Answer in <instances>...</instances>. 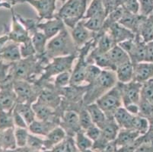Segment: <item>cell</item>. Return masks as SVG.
Wrapping results in <instances>:
<instances>
[{
	"instance_id": "obj_13",
	"label": "cell",
	"mask_w": 153,
	"mask_h": 152,
	"mask_svg": "<svg viewBox=\"0 0 153 152\" xmlns=\"http://www.w3.org/2000/svg\"><path fill=\"white\" fill-rule=\"evenodd\" d=\"M17 103V96L12 87V82L3 85L0 90V110L12 111Z\"/></svg>"
},
{
	"instance_id": "obj_32",
	"label": "cell",
	"mask_w": 153,
	"mask_h": 152,
	"mask_svg": "<svg viewBox=\"0 0 153 152\" xmlns=\"http://www.w3.org/2000/svg\"><path fill=\"white\" fill-rule=\"evenodd\" d=\"M74 142L76 148L80 152H84L88 150H91L93 146V141L86 136L83 130L79 131L74 136Z\"/></svg>"
},
{
	"instance_id": "obj_55",
	"label": "cell",
	"mask_w": 153,
	"mask_h": 152,
	"mask_svg": "<svg viewBox=\"0 0 153 152\" xmlns=\"http://www.w3.org/2000/svg\"><path fill=\"white\" fill-rule=\"evenodd\" d=\"M0 152H18V148L11 150V149H5L0 148Z\"/></svg>"
},
{
	"instance_id": "obj_2",
	"label": "cell",
	"mask_w": 153,
	"mask_h": 152,
	"mask_svg": "<svg viewBox=\"0 0 153 152\" xmlns=\"http://www.w3.org/2000/svg\"><path fill=\"white\" fill-rule=\"evenodd\" d=\"M78 51L79 49L75 44L71 34L65 28L48 40L46 47V56L51 60L55 57L76 54Z\"/></svg>"
},
{
	"instance_id": "obj_25",
	"label": "cell",
	"mask_w": 153,
	"mask_h": 152,
	"mask_svg": "<svg viewBox=\"0 0 153 152\" xmlns=\"http://www.w3.org/2000/svg\"><path fill=\"white\" fill-rule=\"evenodd\" d=\"M108 53L116 69L119 65L130 60L129 55L119 45H115Z\"/></svg>"
},
{
	"instance_id": "obj_62",
	"label": "cell",
	"mask_w": 153,
	"mask_h": 152,
	"mask_svg": "<svg viewBox=\"0 0 153 152\" xmlns=\"http://www.w3.org/2000/svg\"><path fill=\"white\" fill-rule=\"evenodd\" d=\"M152 16H153V15H152Z\"/></svg>"
},
{
	"instance_id": "obj_26",
	"label": "cell",
	"mask_w": 153,
	"mask_h": 152,
	"mask_svg": "<svg viewBox=\"0 0 153 152\" xmlns=\"http://www.w3.org/2000/svg\"><path fill=\"white\" fill-rule=\"evenodd\" d=\"M14 110L15 111H17L23 117L25 120L26 121V122H27V125L31 124L36 119L35 113H34L31 104H28V103H17Z\"/></svg>"
},
{
	"instance_id": "obj_11",
	"label": "cell",
	"mask_w": 153,
	"mask_h": 152,
	"mask_svg": "<svg viewBox=\"0 0 153 152\" xmlns=\"http://www.w3.org/2000/svg\"><path fill=\"white\" fill-rule=\"evenodd\" d=\"M65 28H66V26L64 22L56 15L53 19L45 20L44 22L41 21L38 23V30L44 33L48 40L57 35Z\"/></svg>"
},
{
	"instance_id": "obj_44",
	"label": "cell",
	"mask_w": 153,
	"mask_h": 152,
	"mask_svg": "<svg viewBox=\"0 0 153 152\" xmlns=\"http://www.w3.org/2000/svg\"><path fill=\"white\" fill-rule=\"evenodd\" d=\"M120 7L133 14H139V0H117Z\"/></svg>"
},
{
	"instance_id": "obj_14",
	"label": "cell",
	"mask_w": 153,
	"mask_h": 152,
	"mask_svg": "<svg viewBox=\"0 0 153 152\" xmlns=\"http://www.w3.org/2000/svg\"><path fill=\"white\" fill-rule=\"evenodd\" d=\"M130 60L134 65L146 61V44L141 39V37L136 34L134 41L131 48L127 53Z\"/></svg>"
},
{
	"instance_id": "obj_9",
	"label": "cell",
	"mask_w": 153,
	"mask_h": 152,
	"mask_svg": "<svg viewBox=\"0 0 153 152\" xmlns=\"http://www.w3.org/2000/svg\"><path fill=\"white\" fill-rule=\"evenodd\" d=\"M56 0H26L37 11L39 22L55 18Z\"/></svg>"
},
{
	"instance_id": "obj_4",
	"label": "cell",
	"mask_w": 153,
	"mask_h": 152,
	"mask_svg": "<svg viewBox=\"0 0 153 152\" xmlns=\"http://www.w3.org/2000/svg\"><path fill=\"white\" fill-rule=\"evenodd\" d=\"M77 57L78 53L52 59L44 68L41 77L37 82H49L56 75L62 72H72L74 67V62L77 59Z\"/></svg>"
},
{
	"instance_id": "obj_50",
	"label": "cell",
	"mask_w": 153,
	"mask_h": 152,
	"mask_svg": "<svg viewBox=\"0 0 153 152\" xmlns=\"http://www.w3.org/2000/svg\"><path fill=\"white\" fill-rule=\"evenodd\" d=\"M145 62H153V40L146 44V55Z\"/></svg>"
},
{
	"instance_id": "obj_42",
	"label": "cell",
	"mask_w": 153,
	"mask_h": 152,
	"mask_svg": "<svg viewBox=\"0 0 153 152\" xmlns=\"http://www.w3.org/2000/svg\"><path fill=\"white\" fill-rule=\"evenodd\" d=\"M141 99L153 104V79L142 84Z\"/></svg>"
},
{
	"instance_id": "obj_57",
	"label": "cell",
	"mask_w": 153,
	"mask_h": 152,
	"mask_svg": "<svg viewBox=\"0 0 153 152\" xmlns=\"http://www.w3.org/2000/svg\"><path fill=\"white\" fill-rule=\"evenodd\" d=\"M116 152H126V151H124L121 150V149H120V148H118V149H117Z\"/></svg>"
},
{
	"instance_id": "obj_31",
	"label": "cell",
	"mask_w": 153,
	"mask_h": 152,
	"mask_svg": "<svg viewBox=\"0 0 153 152\" xmlns=\"http://www.w3.org/2000/svg\"><path fill=\"white\" fill-rule=\"evenodd\" d=\"M98 15H107L103 0H92L87 8L83 19H88Z\"/></svg>"
},
{
	"instance_id": "obj_28",
	"label": "cell",
	"mask_w": 153,
	"mask_h": 152,
	"mask_svg": "<svg viewBox=\"0 0 153 152\" xmlns=\"http://www.w3.org/2000/svg\"><path fill=\"white\" fill-rule=\"evenodd\" d=\"M85 107L89 113L94 124L98 125V127H101V125L106 122L108 117L106 116L104 111L98 107V105L96 103L86 105Z\"/></svg>"
},
{
	"instance_id": "obj_33",
	"label": "cell",
	"mask_w": 153,
	"mask_h": 152,
	"mask_svg": "<svg viewBox=\"0 0 153 152\" xmlns=\"http://www.w3.org/2000/svg\"><path fill=\"white\" fill-rule=\"evenodd\" d=\"M107 15H98L84 20V24L91 32L98 33L102 30Z\"/></svg>"
},
{
	"instance_id": "obj_8",
	"label": "cell",
	"mask_w": 153,
	"mask_h": 152,
	"mask_svg": "<svg viewBox=\"0 0 153 152\" xmlns=\"http://www.w3.org/2000/svg\"><path fill=\"white\" fill-rule=\"evenodd\" d=\"M12 13V24L10 28L6 30V33L9 35L11 41L19 44H25L30 40V36L26 28L18 20L16 13L13 8L10 9Z\"/></svg>"
},
{
	"instance_id": "obj_29",
	"label": "cell",
	"mask_w": 153,
	"mask_h": 152,
	"mask_svg": "<svg viewBox=\"0 0 153 152\" xmlns=\"http://www.w3.org/2000/svg\"><path fill=\"white\" fill-rule=\"evenodd\" d=\"M138 35L147 44L153 40V16L147 17L142 23L139 30Z\"/></svg>"
},
{
	"instance_id": "obj_34",
	"label": "cell",
	"mask_w": 153,
	"mask_h": 152,
	"mask_svg": "<svg viewBox=\"0 0 153 152\" xmlns=\"http://www.w3.org/2000/svg\"><path fill=\"white\" fill-rule=\"evenodd\" d=\"M15 137L16 141L18 148H22L27 146V139H28L30 132L28 128L15 127Z\"/></svg>"
},
{
	"instance_id": "obj_56",
	"label": "cell",
	"mask_w": 153,
	"mask_h": 152,
	"mask_svg": "<svg viewBox=\"0 0 153 152\" xmlns=\"http://www.w3.org/2000/svg\"><path fill=\"white\" fill-rule=\"evenodd\" d=\"M0 8H7V9H10L6 4H5L3 2H2V0H0Z\"/></svg>"
},
{
	"instance_id": "obj_24",
	"label": "cell",
	"mask_w": 153,
	"mask_h": 152,
	"mask_svg": "<svg viewBox=\"0 0 153 152\" xmlns=\"http://www.w3.org/2000/svg\"><path fill=\"white\" fill-rule=\"evenodd\" d=\"M100 129L101 130V137L108 142H113L116 139L120 128L114 118H108L106 122L101 125Z\"/></svg>"
},
{
	"instance_id": "obj_48",
	"label": "cell",
	"mask_w": 153,
	"mask_h": 152,
	"mask_svg": "<svg viewBox=\"0 0 153 152\" xmlns=\"http://www.w3.org/2000/svg\"><path fill=\"white\" fill-rule=\"evenodd\" d=\"M13 113V120H14V125L15 127H19V128H28L27 122L25 120L23 117L15 110L12 111Z\"/></svg>"
},
{
	"instance_id": "obj_52",
	"label": "cell",
	"mask_w": 153,
	"mask_h": 152,
	"mask_svg": "<svg viewBox=\"0 0 153 152\" xmlns=\"http://www.w3.org/2000/svg\"><path fill=\"white\" fill-rule=\"evenodd\" d=\"M149 123V131L145 136L146 139H153V115L148 118Z\"/></svg>"
},
{
	"instance_id": "obj_6",
	"label": "cell",
	"mask_w": 153,
	"mask_h": 152,
	"mask_svg": "<svg viewBox=\"0 0 153 152\" xmlns=\"http://www.w3.org/2000/svg\"><path fill=\"white\" fill-rule=\"evenodd\" d=\"M18 103L34 104L37 100L41 90L38 84L25 80H13L12 82Z\"/></svg>"
},
{
	"instance_id": "obj_23",
	"label": "cell",
	"mask_w": 153,
	"mask_h": 152,
	"mask_svg": "<svg viewBox=\"0 0 153 152\" xmlns=\"http://www.w3.org/2000/svg\"><path fill=\"white\" fill-rule=\"evenodd\" d=\"M134 68L135 65L131 62V60L119 65L115 71L117 82L126 84L133 81V79H134Z\"/></svg>"
},
{
	"instance_id": "obj_20",
	"label": "cell",
	"mask_w": 153,
	"mask_h": 152,
	"mask_svg": "<svg viewBox=\"0 0 153 152\" xmlns=\"http://www.w3.org/2000/svg\"><path fill=\"white\" fill-rule=\"evenodd\" d=\"M134 65L133 81L143 84L153 79V62H142Z\"/></svg>"
},
{
	"instance_id": "obj_21",
	"label": "cell",
	"mask_w": 153,
	"mask_h": 152,
	"mask_svg": "<svg viewBox=\"0 0 153 152\" xmlns=\"http://www.w3.org/2000/svg\"><path fill=\"white\" fill-rule=\"evenodd\" d=\"M141 136V134L133 129H120L114 142L117 148L126 147L133 145Z\"/></svg>"
},
{
	"instance_id": "obj_35",
	"label": "cell",
	"mask_w": 153,
	"mask_h": 152,
	"mask_svg": "<svg viewBox=\"0 0 153 152\" xmlns=\"http://www.w3.org/2000/svg\"><path fill=\"white\" fill-rule=\"evenodd\" d=\"M27 147L37 152L45 151L44 148V137L30 133L27 139Z\"/></svg>"
},
{
	"instance_id": "obj_60",
	"label": "cell",
	"mask_w": 153,
	"mask_h": 152,
	"mask_svg": "<svg viewBox=\"0 0 153 152\" xmlns=\"http://www.w3.org/2000/svg\"><path fill=\"white\" fill-rule=\"evenodd\" d=\"M2 86H3V85H2V84H0V90H1V89H2Z\"/></svg>"
},
{
	"instance_id": "obj_22",
	"label": "cell",
	"mask_w": 153,
	"mask_h": 152,
	"mask_svg": "<svg viewBox=\"0 0 153 152\" xmlns=\"http://www.w3.org/2000/svg\"><path fill=\"white\" fill-rule=\"evenodd\" d=\"M0 57L8 63H14L21 60L22 56L20 44L10 41L0 53Z\"/></svg>"
},
{
	"instance_id": "obj_53",
	"label": "cell",
	"mask_w": 153,
	"mask_h": 152,
	"mask_svg": "<svg viewBox=\"0 0 153 152\" xmlns=\"http://www.w3.org/2000/svg\"><path fill=\"white\" fill-rule=\"evenodd\" d=\"M2 2L6 4L10 9H12V7H14L17 4L25 3L26 0H2Z\"/></svg>"
},
{
	"instance_id": "obj_39",
	"label": "cell",
	"mask_w": 153,
	"mask_h": 152,
	"mask_svg": "<svg viewBox=\"0 0 153 152\" xmlns=\"http://www.w3.org/2000/svg\"><path fill=\"white\" fill-rule=\"evenodd\" d=\"M101 71H102V69L94 64H89L88 65L87 69H86L85 83L86 85H90L92 82H94L99 77Z\"/></svg>"
},
{
	"instance_id": "obj_41",
	"label": "cell",
	"mask_w": 153,
	"mask_h": 152,
	"mask_svg": "<svg viewBox=\"0 0 153 152\" xmlns=\"http://www.w3.org/2000/svg\"><path fill=\"white\" fill-rule=\"evenodd\" d=\"M12 63H8L2 60L0 57V84L5 85L12 82L10 78V71Z\"/></svg>"
},
{
	"instance_id": "obj_12",
	"label": "cell",
	"mask_w": 153,
	"mask_h": 152,
	"mask_svg": "<svg viewBox=\"0 0 153 152\" xmlns=\"http://www.w3.org/2000/svg\"><path fill=\"white\" fill-rule=\"evenodd\" d=\"M71 37L74 41L78 49L85 45L87 43L92 40L95 33L89 30L84 24V20H82L72 29Z\"/></svg>"
},
{
	"instance_id": "obj_10",
	"label": "cell",
	"mask_w": 153,
	"mask_h": 152,
	"mask_svg": "<svg viewBox=\"0 0 153 152\" xmlns=\"http://www.w3.org/2000/svg\"><path fill=\"white\" fill-rule=\"evenodd\" d=\"M59 125L65 130L69 137L74 138L78 132L82 130L79 123L78 112L72 110H65L62 113Z\"/></svg>"
},
{
	"instance_id": "obj_51",
	"label": "cell",
	"mask_w": 153,
	"mask_h": 152,
	"mask_svg": "<svg viewBox=\"0 0 153 152\" xmlns=\"http://www.w3.org/2000/svg\"><path fill=\"white\" fill-rule=\"evenodd\" d=\"M11 40L9 39V35H8V33L6 32H5L2 36H0V53L2 52V50H3L4 47Z\"/></svg>"
},
{
	"instance_id": "obj_46",
	"label": "cell",
	"mask_w": 153,
	"mask_h": 152,
	"mask_svg": "<svg viewBox=\"0 0 153 152\" xmlns=\"http://www.w3.org/2000/svg\"><path fill=\"white\" fill-rule=\"evenodd\" d=\"M20 49L22 58H28L36 56L35 49L32 44L31 39L25 44H20Z\"/></svg>"
},
{
	"instance_id": "obj_16",
	"label": "cell",
	"mask_w": 153,
	"mask_h": 152,
	"mask_svg": "<svg viewBox=\"0 0 153 152\" xmlns=\"http://www.w3.org/2000/svg\"><path fill=\"white\" fill-rule=\"evenodd\" d=\"M106 31L111 36L117 45L125 40L134 38L136 36L133 32L123 27L118 22L111 24Z\"/></svg>"
},
{
	"instance_id": "obj_1",
	"label": "cell",
	"mask_w": 153,
	"mask_h": 152,
	"mask_svg": "<svg viewBox=\"0 0 153 152\" xmlns=\"http://www.w3.org/2000/svg\"><path fill=\"white\" fill-rule=\"evenodd\" d=\"M117 82L114 71L102 69L99 77L91 84L87 85L83 104L86 106L95 103L101 96L114 87Z\"/></svg>"
},
{
	"instance_id": "obj_7",
	"label": "cell",
	"mask_w": 153,
	"mask_h": 152,
	"mask_svg": "<svg viewBox=\"0 0 153 152\" xmlns=\"http://www.w3.org/2000/svg\"><path fill=\"white\" fill-rule=\"evenodd\" d=\"M117 85L121 93L123 107L140 104L141 99V83L132 81L126 84L117 82Z\"/></svg>"
},
{
	"instance_id": "obj_54",
	"label": "cell",
	"mask_w": 153,
	"mask_h": 152,
	"mask_svg": "<svg viewBox=\"0 0 153 152\" xmlns=\"http://www.w3.org/2000/svg\"><path fill=\"white\" fill-rule=\"evenodd\" d=\"M117 147L115 145L114 142H111L108 146H107L105 148L102 149V150L100 151H94V152H116L117 151Z\"/></svg>"
},
{
	"instance_id": "obj_37",
	"label": "cell",
	"mask_w": 153,
	"mask_h": 152,
	"mask_svg": "<svg viewBox=\"0 0 153 152\" xmlns=\"http://www.w3.org/2000/svg\"><path fill=\"white\" fill-rule=\"evenodd\" d=\"M78 114H79L80 126L83 131H85L86 129L91 127V125H94L91 116H90L88 111L87 110L85 106H83L82 107L79 109V110L78 111Z\"/></svg>"
},
{
	"instance_id": "obj_45",
	"label": "cell",
	"mask_w": 153,
	"mask_h": 152,
	"mask_svg": "<svg viewBox=\"0 0 153 152\" xmlns=\"http://www.w3.org/2000/svg\"><path fill=\"white\" fill-rule=\"evenodd\" d=\"M139 108H140L139 116L146 117L148 119L153 115V104L148 102L146 100L140 99Z\"/></svg>"
},
{
	"instance_id": "obj_59",
	"label": "cell",
	"mask_w": 153,
	"mask_h": 152,
	"mask_svg": "<svg viewBox=\"0 0 153 152\" xmlns=\"http://www.w3.org/2000/svg\"><path fill=\"white\" fill-rule=\"evenodd\" d=\"M84 152H94V151H93L92 150H88V151H84Z\"/></svg>"
},
{
	"instance_id": "obj_18",
	"label": "cell",
	"mask_w": 153,
	"mask_h": 152,
	"mask_svg": "<svg viewBox=\"0 0 153 152\" xmlns=\"http://www.w3.org/2000/svg\"><path fill=\"white\" fill-rule=\"evenodd\" d=\"M67 138V134L60 125L54 128L47 136L44 137L45 151H51Z\"/></svg>"
},
{
	"instance_id": "obj_3",
	"label": "cell",
	"mask_w": 153,
	"mask_h": 152,
	"mask_svg": "<svg viewBox=\"0 0 153 152\" xmlns=\"http://www.w3.org/2000/svg\"><path fill=\"white\" fill-rule=\"evenodd\" d=\"M88 0H67L59 10L56 16L62 19L66 27L72 30L83 20L87 10Z\"/></svg>"
},
{
	"instance_id": "obj_47",
	"label": "cell",
	"mask_w": 153,
	"mask_h": 152,
	"mask_svg": "<svg viewBox=\"0 0 153 152\" xmlns=\"http://www.w3.org/2000/svg\"><path fill=\"white\" fill-rule=\"evenodd\" d=\"M85 133L86 134V136L89 138L91 140L93 141V142L94 141H96L97 139H98L100 138L101 135V130L98 125H96L95 124H94L93 125H91V127H89L88 129H86L85 131H84Z\"/></svg>"
},
{
	"instance_id": "obj_36",
	"label": "cell",
	"mask_w": 153,
	"mask_h": 152,
	"mask_svg": "<svg viewBox=\"0 0 153 152\" xmlns=\"http://www.w3.org/2000/svg\"><path fill=\"white\" fill-rule=\"evenodd\" d=\"M12 111L0 110V130L15 128Z\"/></svg>"
},
{
	"instance_id": "obj_40",
	"label": "cell",
	"mask_w": 153,
	"mask_h": 152,
	"mask_svg": "<svg viewBox=\"0 0 153 152\" xmlns=\"http://www.w3.org/2000/svg\"><path fill=\"white\" fill-rule=\"evenodd\" d=\"M71 73L72 72H66L56 75L53 78V82L54 86L57 89H60L70 85Z\"/></svg>"
},
{
	"instance_id": "obj_15",
	"label": "cell",
	"mask_w": 153,
	"mask_h": 152,
	"mask_svg": "<svg viewBox=\"0 0 153 152\" xmlns=\"http://www.w3.org/2000/svg\"><path fill=\"white\" fill-rule=\"evenodd\" d=\"M146 18L147 17L143 16L140 14L131 13V12L125 10L123 16L118 23L123 25L126 28L131 30L135 34H138L140 26Z\"/></svg>"
},
{
	"instance_id": "obj_19",
	"label": "cell",
	"mask_w": 153,
	"mask_h": 152,
	"mask_svg": "<svg viewBox=\"0 0 153 152\" xmlns=\"http://www.w3.org/2000/svg\"><path fill=\"white\" fill-rule=\"evenodd\" d=\"M136 116L137 115H133L130 113L125 107H121L115 113L114 118L120 129L134 130Z\"/></svg>"
},
{
	"instance_id": "obj_30",
	"label": "cell",
	"mask_w": 153,
	"mask_h": 152,
	"mask_svg": "<svg viewBox=\"0 0 153 152\" xmlns=\"http://www.w3.org/2000/svg\"><path fill=\"white\" fill-rule=\"evenodd\" d=\"M32 44L36 51V56H43L46 53V47L48 42V39L44 33L38 30L30 36Z\"/></svg>"
},
{
	"instance_id": "obj_5",
	"label": "cell",
	"mask_w": 153,
	"mask_h": 152,
	"mask_svg": "<svg viewBox=\"0 0 153 152\" xmlns=\"http://www.w3.org/2000/svg\"><path fill=\"white\" fill-rule=\"evenodd\" d=\"M95 103L104 111L108 118H114L117 110L123 107L121 93L117 83L114 87L98 99Z\"/></svg>"
},
{
	"instance_id": "obj_17",
	"label": "cell",
	"mask_w": 153,
	"mask_h": 152,
	"mask_svg": "<svg viewBox=\"0 0 153 152\" xmlns=\"http://www.w3.org/2000/svg\"><path fill=\"white\" fill-rule=\"evenodd\" d=\"M58 125H59V124L54 121L35 119L28 125V130L30 133L41 137H45Z\"/></svg>"
},
{
	"instance_id": "obj_38",
	"label": "cell",
	"mask_w": 153,
	"mask_h": 152,
	"mask_svg": "<svg viewBox=\"0 0 153 152\" xmlns=\"http://www.w3.org/2000/svg\"><path fill=\"white\" fill-rule=\"evenodd\" d=\"M16 16H17V19L22 24L24 27H25L26 30H27V32L29 33L30 36H31L32 34H34V33H36L37 31H38V23L39 20L38 19H26V18H24L21 15L16 13Z\"/></svg>"
},
{
	"instance_id": "obj_49",
	"label": "cell",
	"mask_w": 153,
	"mask_h": 152,
	"mask_svg": "<svg viewBox=\"0 0 153 152\" xmlns=\"http://www.w3.org/2000/svg\"><path fill=\"white\" fill-rule=\"evenodd\" d=\"M134 152H153V139L144 141Z\"/></svg>"
},
{
	"instance_id": "obj_27",
	"label": "cell",
	"mask_w": 153,
	"mask_h": 152,
	"mask_svg": "<svg viewBox=\"0 0 153 152\" xmlns=\"http://www.w3.org/2000/svg\"><path fill=\"white\" fill-rule=\"evenodd\" d=\"M15 128L1 130L0 135V148L5 149H17V145L15 137Z\"/></svg>"
},
{
	"instance_id": "obj_43",
	"label": "cell",
	"mask_w": 153,
	"mask_h": 152,
	"mask_svg": "<svg viewBox=\"0 0 153 152\" xmlns=\"http://www.w3.org/2000/svg\"><path fill=\"white\" fill-rule=\"evenodd\" d=\"M139 14L145 17L153 15V0H139Z\"/></svg>"
},
{
	"instance_id": "obj_58",
	"label": "cell",
	"mask_w": 153,
	"mask_h": 152,
	"mask_svg": "<svg viewBox=\"0 0 153 152\" xmlns=\"http://www.w3.org/2000/svg\"><path fill=\"white\" fill-rule=\"evenodd\" d=\"M56 1H57V0H56ZM59 1H60V2H62V4H63V3H65V2H66V1H67V0H59Z\"/></svg>"
},
{
	"instance_id": "obj_61",
	"label": "cell",
	"mask_w": 153,
	"mask_h": 152,
	"mask_svg": "<svg viewBox=\"0 0 153 152\" xmlns=\"http://www.w3.org/2000/svg\"><path fill=\"white\" fill-rule=\"evenodd\" d=\"M0 135H1V130H0Z\"/></svg>"
}]
</instances>
